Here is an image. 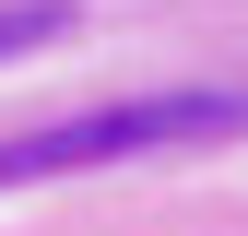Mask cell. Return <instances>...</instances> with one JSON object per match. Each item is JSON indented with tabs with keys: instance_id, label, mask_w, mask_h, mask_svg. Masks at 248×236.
<instances>
[{
	"instance_id": "1",
	"label": "cell",
	"mask_w": 248,
	"mask_h": 236,
	"mask_svg": "<svg viewBox=\"0 0 248 236\" xmlns=\"http://www.w3.org/2000/svg\"><path fill=\"white\" fill-rule=\"evenodd\" d=\"M236 118H248L236 95H130V106H83V118H47V130H12V142H0V177L130 165V154H166V142H225Z\"/></svg>"
},
{
	"instance_id": "2",
	"label": "cell",
	"mask_w": 248,
	"mask_h": 236,
	"mask_svg": "<svg viewBox=\"0 0 248 236\" xmlns=\"http://www.w3.org/2000/svg\"><path fill=\"white\" fill-rule=\"evenodd\" d=\"M47 36H71V12H59V0H0V59H36Z\"/></svg>"
}]
</instances>
